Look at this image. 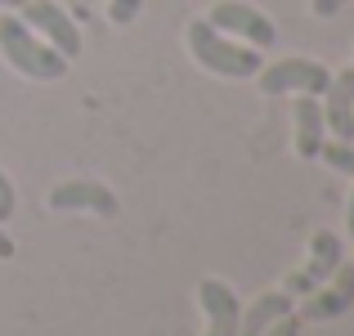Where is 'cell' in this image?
Segmentation results:
<instances>
[{
  "label": "cell",
  "mask_w": 354,
  "mask_h": 336,
  "mask_svg": "<svg viewBox=\"0 0 354 336\" xmlns=\"http://www.w3.org/2000/svg\"><path fill=\"white\" fill-rule=\"evenodd\" d=\"M301 328H305L301 314H283V319H274L265 328V336H301Z\"/></svg>",
  "instance_id": "9a60e30c"
},
{
  "label": "cell",
  "mask_w": 354,
  "mask_h": 336,
  "mask_svg": "<svg viewBox=\"0 0 354 336\" xmlns=\"http://www.w3.org/2000/svg\"><path fill=\"white\" fill-rule=\"evenodd\" d=\"M256 77H260V90L269 99H278V95H323L332 72L319 59H278L269 68H260Z\"/></svg>",
  "instance_id": "3957f363"
},
{
  "label": "cell",
  "mask_w": 354,
  "mask_h": 336,
  "mask_svg": "<svg viewBox=\"0 0 354 336\" xmlns=\"http://www.w3.org/2000/svg\"><path fill=\"white\" fill-rule=\"evenodd\" d=\"M9 256H14V238L0 229V260H9Z\"/></svg>",
  "instance_id": "ac0fdd59"
},
{
  "label": "cell",
  "mask_w": 354,
  "mask_h": 336,
  "mask_svg": "<svg viewBox=\"0 0 354 336\" xmlns=\"http://www.w3.org/2000/svg\"><path fill=\"white\" fill-rule=\"evenodd\" d=\"M346 224H350V238H354V193H350V211H346Z\"/></svg>",
  "instance_id": "d6986e66"
},
{
  "label": "cell",
  "mask_w": 354,
  "mask_h": 336,
  "mask_svg": "<svg viewBox=\"0 0 354 336\" xmlns=\"http://www.w3.org/2000/svg\"><path fill=\"white\" fill-rule=\"evenodd\" d=\"M337 265H341V238L332 229H319L310 238V256H305V265L296 269V274H287L283 292L287 296H310L314 287H323L332 274H337Z\"/></svg>",
  "instance_id": "277c9868"
},
{
  "label": "cell",
  "mask_w": 354,
  "mask_h": 336,
  "mask_svg": "<svg viewBox=\"0 0 354 336\" xmlns=\"http://www.w3.org/2000/svg\"><path fill=\"white\" fill-rule=\"evenodd\" d=\"M0 54L9 59L14 72H23V77H32V81H59L63 72H68V59H63L54 45L36 41L32 27L14 14H0Z\"/></svg>",
  "instance_id": "7a4b0ae2"
},
{
  "label": "cell",
  "mask_w": 354,
  "mask_h": 336,
  "mask_svg": "<svg viewBox=\"0 0 354 336\" xmlns=\"http://www.w3.org/2000/svg\"><path fill=\"white\" fill-rule=\"evenodd\" d=\"M292 112H296V157H301V162H314V157H319V148L328 144V139H323L328 121H323L319 95H301L292 104Z\"/></svg>",
  "instance_id": "8fae6325"
},
{
  "label": "cell",
  "mask_w": 354,
  "mask_h": 336,
  "mask_svg": "<svg viewBox=\"0 0 354 336\" xmlns=\"http://www.w3.org/2000/svg\"><path fill=\"white\" fill-rule=\"evenodd\" d=\"M350 305H354V265H346V260H341L337 274H332L323 287H314V292L305 296L301 319H305V323H332V319H341Z\"/></svg>",
  "instance_id": "ba28073f"
},
{
  "label": "cell",
  "mask_w": 354,
  "mask_h": 336,
  "mask_svg": "<svg viewBox=\"0 0 354 336\" xmlns=\"http://www.w3.org/2000/svg\"><path fill=\"white\" fill-rule=\"evenodd\" d=\"M14 202H18V198H14V184H9V175L0 171V224L14 216Z\"/></svg>",
  "instance_id": "2e32d148"
},
{
  "label": "cell",
  "mask_w": 354,
  "mask_h": 336,
  "mask_svg": "<svg viewBox=\"0 0 354 336\" xmlns=\"http://www.w3.org/2000/svg\"><path fill=\"white\" fill-rule=\"evenodd\" d=\"M292 301H296V296H287L283 287H278V292H265V296H256V301H251L247 310L238 314V336H265V328H269L274 319L292 314Z\"/></svg>",
  "instance_id": "7c38bea8"
},
{
  "label": "cell",
  "mask_w": 354,
  "mask_h": 336,
  "mask_svg": "<svg viewBox=\"0 0 354 336\" xmlns=\"http://www.w3.org/2000/svg\"><path fill=\"white\" fill-rule=\"evenodd\" d=\"M18 18H23L27 27H36V32L63 54V59H77V54H81V32H77V23L63 14L59 0H27V5L18 9Z\"/></svg>",
  "instance_id": "8992f818"
},
{
  "label": "cell",
  "mask_w": 354,
  "mask_h": 336,
  "mask_svg": "<svg viewBox=\"0 0 354 336\" xmlns=\"http://www.w3.org/2000/svg\"><path fill=\"white\" fill-rule=\"evenodd\" d=\"M207 23L216 27V32H234V36H242V41L256 45V50H269V45L278 41V27L269 23L260 9L242 5V0H216Z\"/></svg>",
  "instance_id": "5b68a950"
},
{
  "label": "cell",
  "mask_w": 354,
  "mask_h": 336,
  "mask_svg": "<svg viewBox=\"0 0 354 336\" xmlns=\"http://www.w3.org/2000/svg\"><path fill=\"white\" fill-rule=\"evenodd\" d=\"M184 41H189V54L198 68L216 72V77H229V81H242V77H256L265 63H260V50L256 45H238L229 36H220L207 18H193L184 27Z\"/></svg>",
  "instance_id": "6da1fadb"
},
{
  "label": "cell",
  "mask_w": 354,
  "mask_h": 336,
  "mask_svg": "<svg viewBox=\"0 0 354 336\" xmlns=\"http://www.w3.org/2000/svg\"><path fill=\"white\" fill-rule=\"evenodd\" d=\"M45 207L50 211H95V216L113 220L121 211V202H117V193L99 180H68V184H54L50 189Z\"/></svg>",
  "instance_id": "52a82bcc"
},
{
  "label": "cell",
  "mask_w": 354,
  "mask_h": 336,
  "mask_svg": "<svg viewBox=\"0 0 354 336\" xmlns=\"http://www.w3.org/2000/svg\"><path fill=\"white\" fill-rule=\"evenodd\" d=\"M198 305L202 314H207V332L202 336H238V296L229 283H220V278H202L198 283Z\"/></svg>",
  "instance_id": "9c48e42d"
},
{
  "label": "cell",
  "mask_w": 354,
  "mask_h": 336,
  "mask_svg": "<svg viewBox=\"0 0 354 336\" xmlns=\"http://www.w3.org/2000/svg\"><path fill=\"white\" fill-rule=\"evenodd\" d=\"M139 9H144V0H113V5H108V18H113L117 27H130L139 18Z\"/></svg>",
  "instance_id": "5bb4252c"
},
{
  "label": "cell",
  "mask_w": 354,
  "mask_h": 336,
  "mask_svg": "<svg viewBox=\"0 0 354 336\" xmlns=\"http://www.w3.org/2000/svg\"><path fill=\"white\" fill-rule=\"evenodd\" d=\"M346 5H354V0H310V14L314 18H337Z\"/></svg>",
  "instance_id": "e0dca14e"
},
{
  "label": "cell",
  "mask_w": 354,
  "mask_h": 336,
  "mask_svg": "<svg viewBox=\"0 0 354 336\" xmlns=\"http://www.w3.org/2000/svg\"><path fill=\"white\" fill-rule=\"evenodd\" d=\"M319 157L332 166V171L354 175V139H337V144H323V148H319Z\"/></svg>",
  "instance_id": "4fadbf2b"
},
{
  "label": "cell",
  "mask_w": 354,
  "mask_h": 336,
  "mask_svg": "<svg viewBox=\"0 0 354 336\" xmlns=\"http://www.w3.org/2000/svg\"><path fill=\"white\" fill-rule=\"evenodd\" d=\"M0 5H9V9H23V5H27V0H0Z\"/></svg>",
  "instance_id": "ffe728a7"
},
{
  "label": "cell",
  "mask_w": 354,
  "mask_h": 336,
  "mask_svg": "<svg viewBox=\"0 0 354 336\" xmlns=\"http://www.w3.org/2000/svg\"><path fill=\"white\" fill-rule=\"evenodd\" d=\"M323 95H328V104H323V121H328V130L337 139H354V68L337 72Z\"/></svg>",
  "instance_id": "30bf717a"
}]
</instances>
